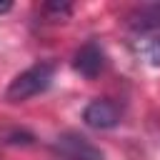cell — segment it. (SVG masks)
I'll list each match as a JSON object with an SVG mask.
<instances>
[{"label": "cell", "mask_w": 160, "mask_h": 160, "mask_svg": "<svg viewBox=\"0 0 160 160\" xmlns=\"http://www.w3.org/2000/svg\"><path fill=\"white\" fill-rule=\"evenodd\" d=\"M132 52L148 65H160V28L148 32H135Z\"/></svg>", "instance_id": "5b68a950"}, {"label": "cell", "mask_w": 160, "mask_h": 160, "mask_svg": "<svg viewBox=\"0 0 160 160\" xmlns=\"http://www.w3.org/2000/svg\"><path fill=\"white\" fill-rule=\"evenodd\" d=\"M60 160H102V150L95 148L80 132H62L52 142Z\"/></svg>", "instance_id": "7a4b0ae2"}, {"label": "cell", "mask_w": 160, "mask_h": 160, "mask_svg": "<svg viewBox=\"0 0 160 160\" xmlns=\"http://www.w3.org/2000/svg\"><path fill=\"white\" fill-rule=\"evenodd\" d=\"M10 10H12L10 2H0V15H5V12H10Z\"/></svg>", "instance_id": "52a82bcc"}, {"label": "cell", "mask_w": 160, "mask_h": 160, "mask_svg": "<svg viewBox=\"0 0 160 160\" xmlns=\"http://www.w3.org/2000/svg\"><path fill=\"white\" fill-rule=\"evenodd\" d=\"M55 78V62L50 60H40L30 68H25L20 75H15L5 90V100L10 102H22V100H30L40 92H45L50 88Z\"/></svg>", "instance_id": "6da1fadb"}, {"label": "cell", "mask_w": 160, "mask_h": 160, "mask_svg": "<svg viewBox=\"0 0 160 160\" xmlns=\"http://www.w3.org/2000/svg\"><path fill=\"white\" fill-rule=\"evenodd\" d=\"M70 5H58V2H50V5H45V12H50L52 15V20H62V18H68L70 15Z\"/></svg>", "instance_id": "8992f818"}, {"label": "cell", "mask_w": 160, "mask_h": 160, "mask_svg": "<svg viewBox=\"0 0 160 160\" xmlns=\"http://www.w3.org/2000/svg\"><path fill=\"white\" fill-rule=\"evenodd\" d=\"M72 68H75V72H80V75L88 78V80L98 78V75L102 72V68H105V52H102V48H100L98 42H92V40L85 42V45L75 52Z\"/></svg>", "instance_id": "277c9868"}, {"label": "cell", "mask_w": 160, "mask_h": 160, "mask_svg": "<svg viewBox=\"0 0 160 160\" xmlns=\"http://www.w3.org/2000/svg\"><path fill=\"white\" fill-rule=\"evenodd\" d=\"M120 118H122L120 105L115 100H108V98H98V100L88 102L85 110H82L85 125H90L95 130H110L120 122Z\"/></svg>", "instance_id": "3957f363"}]
</instances>
